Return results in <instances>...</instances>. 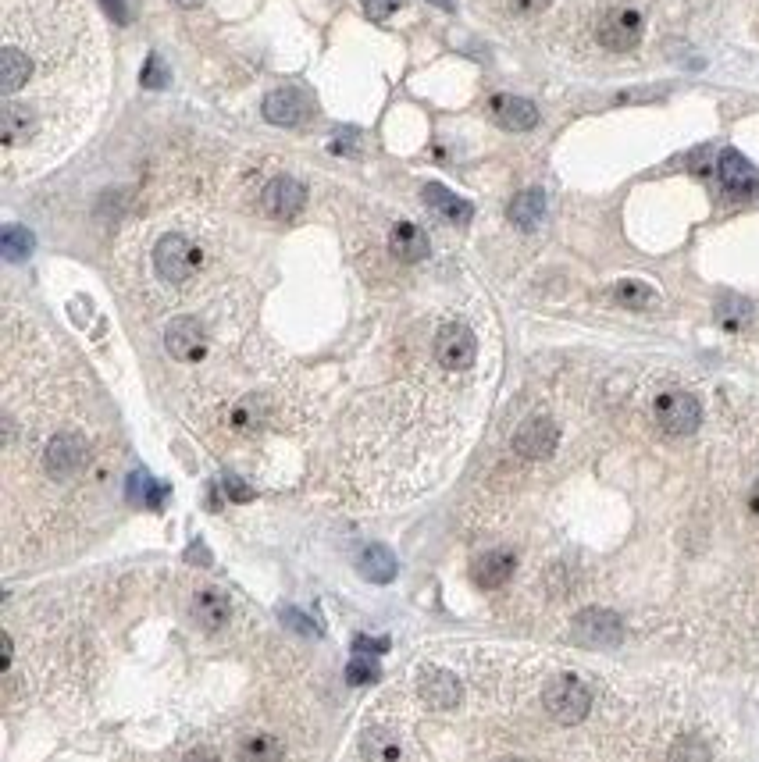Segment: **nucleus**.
<instances>
[{
    "label": "nucleus",
    "mask_w": 759,
    "mask_h": 762,
    "mask_svg": "<svg viewBox=\"0 0 759 762\" xmlns=\"http://www.w3.org/2000/svg\"><path fill=\"white\" fill-rule=\"evenodd\" d=\"M542 706L546 713L553 716L556 723H564V727H574L588 716L592 709V695H588L585 681L574 677V673H564V677H553L542 691Z\"/></svg>",
    "instance_id": "obj_1"
},
{
    "label": "nucleus",
    "mask_w": 759,
    "mask_h": 762,
    "mask_svg": "<svg viewBox=\"0 0 759 762\" xmlns=\"http://www.w3.org/2000/svg\"><path fill=\"white\" fill-rule=\"evenodd\" d=\"M653 417L667 435H692L702 421V406L692 392L681 389H667L656 396L653 403Z\"/></svg>",
    "instance_id": "obj_2"
},
{
    "label": "nucleus",
    "mask_w": 759,
    "mask_h": 762,
    "mask_svg": "<svg viewBox=\"0 0 759 762\" xmlns=\"http://www.w3.org/2000/svg\"><path fill=\"white\" fill-rule=\"evenodd\" d=\"M86 463H90V442L79 431H58L47 442V449H43V467H47L50 478L58 481L79 474Z\"/></svg>",
    "instance_id": "obj_3"
},
{
    "label": "nucleus",
    "mask_w": 759,
    "mask_h": 762,
    "mask_svg": "<svg viewBox=\"0 0 759 762\" xmlns=\"http://www.w3.org/2000/svg\"><path fill=\"white\" fill-rule=\"evenodd\" d=\"M154 268L157 275L164 278V282H189V278L196 275V268H200V246L189 243L186 236H164L161 243H157L154 250Z\"/></svg>",
    "instance_id": "obj_4"
},
{
    "label": "nucleus",
    "mask_w": 759,
    "mask_h": 762,
    "mask_svg": "<svg viewBox=\"0 0 759 762\" xmlns=\"http://www.w3.org/2000/svg\"><path fill=\"white\" fill-rule=\"evenodd\" d=\"M642 33H645V22H642V15H638L635 8L606 11L603 22H599V29H596L599 43H603L606 50H617V54L635 50L638 40H642Z\"/></svg>",
    "instance_id": "obj_5"
},
{
    "label": "nucleus",
    "mask_w": 759,
    "mask_h": 762,
    "mask_svg": "<svg viewBox=\"0 0 759 762\" xmlns=\"http://www.w3.org/2000/svg\"><path fill=\"white\" fill-rule=\"evenodd\" d=\"M478 357V342L467 325H446L435 335V360L446 371H467Z\"/></svg>",
    "instance_id": "obj_6"
},
{
    "label": "nucleus",
    "mask_w": 759,
    "mask_h": 762,
    "mask_svg": "<svg viewBox=\"0 0 759 762\" xmlns=\"http://www.w3.org/2000/svg\"><path fill=\"white\" fill-rule=\"evenodd\" d=\"M574 638H578L581 645H592V649H613V645L624 638L621 617L610 613V609H585V613L574 620Z\"/></svg>",
    "instance_id": "obj_7"
},
{
    "label": "nucleus",
    "mask_w": 759,
    "mask_h": 762,
    "mask_svg": "<svg viewBox=\"0 0 759 762\" xmlns=\"http://www.w3.org/2000/svg\"><path fill=\"white\" fill-rule=\"evenodd\" d=\"M164 346H168V353H172L175 360H182V364H196V360H204L207 353V335L204 328H200V321H193V317H175L172 325H168V332H164Z\"/></svg>",
    "instance_id": "obj_8"
},
{
    "label": "nucleus",
    "mask_w": 759,
    "mask_h": 762,
    "mask_svg": "<svg viewBox=\"0 0 759 762\" xmlns=\"http://www.w3.org/2000/svg\"><path fill=\"white\" fill-rule=\"evenodd\" d=\"M556 442H560V428H556V421H549V417H531L514 435V449L521 456H528V460L549 456L556 449Z\"/></svg>",
    "instance_id": "obj_9"
},
{
    "label": "nucleus",
    "mask_w": 759,
    "mask_h": 762,
    "mask_svg": "<svg viewBox=\"0 0 759 762\" xmlns=\"http://www.w3.org/2000/svg\"><path fill=\"white\" fill-rule=\"evenodd\" d=\"M489 111L496 118V125H503L510 132H528L539 125V107L524 97H510V93H496L489 100Z\"/></svg>",
    "instance_id": "obj_10"
},
{
    "label": "nucleus",
    "mask_w": 759,
    "mask_h": 762,
    "mask_svg": "<svg viewBox=\"0 0 759 762\" xmlns=\"http://www.w3.org/2000/svg\"><path fill=\"white\" fill-rule=\"evenodd\" d=\"M303 203H307V189L300 186L296 179L282 175V179H271L268 189H264V211L271 218H296L303 211Z\"/></svg>",
    "instance_id": "obj_11"
},
{
    "label": "nucleus",
    "mask_w": 759,
    "mask_h": 762,
    "mask_svg": "<svg viewBox=\"0 0 759 762\" xmlns=\"http://www.w3.org/2000/svg\"><path fill=\"white\" fill-rule=\"evenodd\" d=\"M717 175L731 196H749V193H756V186H759V175H756V168H752V161L738 154V150H724V154H720Z\"/></svg>",
    "instance_id": "obj_12"
},
{
    "label": "nucleus",
    "mask_w": 759,
    "mask_h": 762,
    "mask_svg": "<svg viewBox=\"0 0 759 762\" xmlns=\"http://www.w3.org/2000/svg\"><path fill=\"white\" fill-rule=\"evenodd\" d=\"M307 111H311V107H307L300 90H275L264 100V118H268L271 125H282V129L300 125L303 118H307Z\"/></svg>",
    "instance_id": "obj_13"
},
{
    "label": "nucleus",
    "mask_w": 759,
    "mask_h": 762,
    "mask_svg": "<svg viewBox=\"0 0 759 762\" xmlns=\"http://www.w3.org/2000/svg\"><path fill=\"white\" fill-rule=\"evenodd\" d=\"M510 574H514V552H506V549L485 552L482 560L471 567L474 584H478V588H485V592H492V588L506 584V581H510Z\"/></svg>",
    "instance_id": "obj_14"
},
{
    "label": "nucleus",
    "mask_w": 759,
    "mask_h": 762,
    "mask_svg": "<svg viewBox=\"0 0 759 762\" xmlns=\"http://www.w3.org/2000/svg\"><path fill=\"white\" fill-rule=\"evenodd\" d=\"M417 684H421V695H425V702H428V706H435V709H453L460 702L457 677H453V673H446V670H425Z\"/></svg>",
    "instance_id": "obj_15"
},
{
    "label": "nucleus",
    "mask_w": 759,
    "mask_h": 762,
    "mask_svg": "<svg viewBox=\"0 0 759 762\" xmlns=\"http://www.w3.org/2000/svg\"><path fill=\"white\" fill-rule=\"evenodd\" d=\"M389 250L400 260H407V264H414V260L428 257V236L417 225H410V221H400V225L392 228Z\"/></svg>",
    "instance_id": "obj_16"
},
{
    "label": "nucleus",
    "mask_w": 759,
    "mask_h": 762,
    "mask_svg": "<svg viewBox=\"0 0 759 762\" xmlns=\"http://www.w3.org/2000/svg\"><path fill=\"white\" fill-rule=\"evenodd\" d=\"M425 203L432 207V211H439L446 221H457V225L471 221V214H474L471 203L460 200L457 193H449V189L439 186V182H428V186H425Z\"/></svg>",
    "instance_id": "obj_17"
},
{
    "label": "nucleus",
    "mask_w": 759,
    "mask_h": 762,
    "mask_svg": "<svg viewBox=\"0 0 759 762\" xmlns=\"http://www.w3.org/2000/svg\"><path fill=\"white\" fill-rule=\"evenodd\" d=\"M542 218H546V193H542V189H524V193L514 196V203H510V221H514L517 228L531 232V228H539Z\"/></svg>",
    "instance_id": "obj_18"
},
{
    "label": "nucleus",
    "mask_w": 759,
    "mask_h": 762,
    "mask_svg": "<svg viewBox=\"0 0 759 762\" xmlns=\"http://www.w3.org/2000/svg\"><path fill=\"white\" fill-rule=\"evenodd\" d=\"M193 617H196V624L207 627V631L225 624V620H229V599H225V592H218V588H204V592L193 599Z\"/></svg>",
    "instance_id": "obj_19"
},
{
    "label": "nucleus",
    "mask_w": 759,
    "mask_h": 762,
    "mask_svg": "<svg viewBox=\"0 0 759 762\" xmlns=\"http://www.w3.org/2000/svg\"><path fill=\"white\" fill-rule=\"evenodd\" d=\"M396 570H400V563H396L392 549H385V545H368V549L360 552V574L368 577V581L389 584L396 577Z\"/></svg>",
    "instance_id": "obj_20"
},
{
    "label": "nucleus",
    "mask_w": 759,
    "mask_h": 762,
    "mask_svg": "<svg viewBox=\"0 0 759 762\" xmlns=\"http://www.w3.org/2000/svg\"><path fill=\"white\" fill-rule=\"evenodd\" d=\"M613 300L621 303V307L645 310V307H653V303H656V292L649 289L645 282H635V278H628V282L613 285Z\"/></svg>",
    "instance_id": "obj_21"
},
{
    "label": "nucleus",
    "mask_w": 759,
    "mask_h": 762,
    "mask_svg": "<svg viewBox=\"0 0 759 762\" xmlns=\"http://www.w3.org/2000/svg\"><path fill=\"white\" fill-rule=\"evenodd\" d=\"M33 246H36L33 232L22 225H8L4 232H0V250H4L8 260H25L29 253H33Z\"/></svg>",
    "instance_id": "obj_22"
},
{
    "label": "nucleus",
    "mask_w": 759,
    "mask_h": 762,
    "mask_svg": "<svg viewBox=\"0 0 759 762\" xmlns=\"http://www.w3.org/2000/svg\"><path fill=\"white\" fill-rule=\"evenodd\" d=\"M139 82H143L147 90H161V86H168V68L161 65V57H157V54L147 57V68H143Z\"/></svg>",
    "instance_id": "obj_23"
},
{
    "label": "nucleus",
    "mask_w": 759,
    "mask_h": 762,
    "mask_svg": "<svg viewBox=\"0 0 759 762\" xmlns=\"http://www.w3.org/2000/svg\"><path fill=\"white\" fill-rule=\"evenodd\" d=\"M375 677H382V673H378V666L368 663V659H353V663L346 666V681L350 684H368L375 681Z\"/></svg>",
    "instance_id": "obj_24"
},
{
    "label": "nucleus",
    "mask_w": 759,
    "mask_h": 762,
    "mask_svg": "<svg viewBox=\"0 0 759 762\" xmlns=\"http://www.w3.org/2000/svg\"><path fill=\"white\" fill-rule=\"evenodd\" d=\"M506 8L514 15H539V11L549 8V0H506Z\"/></svg>",
    "instance_id": "obj_25"
},
{
    "label": "nucleus",
    "mask_w": 759,
    "mask_h": 762,
    "mask_svg": "<svg viewBox=\"0 0 759 762\" xmlns=\"http://www.w3.org/2000/svg\"><path fill=\"white\" fill-rule=\"evenodd\" d=\"M392 11H396V0H368V15L378 18V22H382V18H389Z\"/></svg>",
    "instance_id": "obj_26"
},
{
    "label": "nucleus",
    "mask_w": 759,
    "mask_h": 762,
    "mask_svg": "<svg viewBox=\"0 0 759 762\" xmlns=\"http://www.w3.org/2000/svg\"><path fill=\"white\" fill-rule=\"evenodd\" d=\"M100 8H104L107 15L115 18V22H129V11H125V0H100Z\"/></svg>",
    "instance_id": "obj_27"
},
{
    "label": "nucleus",
    "mask_w": 759,
    "mask_h": 762,
    "mask_svg": "<svg viewBox=\"0 0 759 762\" xmlns=\"http://www.w3.org/2000/svg\"><path fill=\"white\" fill-rule=\"evenodd\" d=\"M353 649H357V652H385V649H389V638H375V641H371V638H357V641H353Z\"/></svg>",
    "instance_id": "obj_28"
},
{
    "label": "nucleus",
    "mask_w": 759,
    "mask_h": 762,
    "mask_svg": "<svg viewBox=\"0 0 759 762\" xmlns=\"http://www.w3.org/2000/svg\"><path fill=\"white\" fill-rule=\"evenodd\" d=\"M225 492H229L232 495V499H239V503H246V499H250V488H246V485H239V481L236 478H225Z\"/></svg>",
    "instance_id": "obj_29"
},
{
    "label": "nucleus",
    "mask_w": 759,
    "mask_h": 762,
    "mask_svg": "<svg viewBox=\"0 0 759 762\" xmlns=\"http://www.w3.org/2000/svg\"><path fill=\"white\" fill-rule=\"evenodd\" d=\"M749 506H752V513L759 517V481H756V488H752V495H749Z\"/></svg>",
    "instance_id": "obj_30"
},
{
    "label": "nucleus",
    "mask_w": 759,
    "mask_h": 762,
    "mask_svg": "<svg viewBox=\"0 0 759 762\" xmlns=\"http://www.w3.org/2000/svg\"><path fill=\"white\" fill-rule=\"evenodd\" d=\"M175 4H179V8H196L200 0H175Z\"/></svg>",
    "instance_id": "obj_31"
},
{
    "label": "nucleus",
    "mask_w": 759,
    "mask_h": 762,
    "mask_svg": "<svg viewBox=\"0 0 759 762\" xmlns=\"http://www.w3.org/2000/svg\"><path fill=\"white\" fill-rule=\"evenodd\" d=\"M435 4H439V8H449V0H435Z\"/></svg>",
    "instance_id": "obj_32"
}]
</instances>
